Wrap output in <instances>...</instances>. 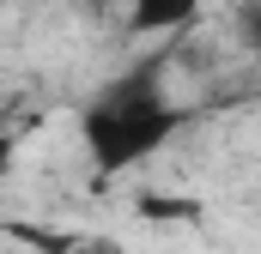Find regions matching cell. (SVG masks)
<instances>
[{"label": "cell", "instance_id": "6da1fadb", "mask_svg": "<svg viewBox=\"0 0 261 254\" xmlns=\"http://www.w3.org/2000/svg\"><path fill=\"white\" fill-rule=\"evenodd\" d=\"M182 127V109L176 103H164V91L152 85V73H134L122 85H110L91 109H85V151H91V164L103 170V176H116V170H134V164H146L170 133Z\"/></svg>", "mask_w": 261, "mask_h": 254}, {"label": "cell", "instance_id": "7a4b0ae2", "mask_svg": "<svg viewBox=\"0 0 261 254\" xmlns=\"http://www.w3.org/2000/svg\"><path fill=\"white\" fill-rule=\"evenodd\" d=\"M200 18V0H134L128 6V24L140 37H164V30H182Z\"/></svg>", "mask_w": 261, "mask_h": 254}, {"label": "cell", "instance_id": "3957f363", "mask_svg": "<svg viewBox=\"0 0 261 254\" xmlns=\"http://www.w3.org/2000/svg\"><path fill=\"white\" fill-rule=\"evenodd\" d=\"M31 133V115H18V109H0V176H6V164H12V151H18V139Z\"/></svg>", "mask_w": 261, "mask_h": 254}, {"label": "cell", "instance_id": "277c9868", "mask_svg": "<svg viewBox=\"0 0 261 254\" xmlns=\"http://www.w3.org/2000/svg\"><path fill=\"white\" fill-rule=\"evenodd\" d=\"M140 212L146 218H200V206H189V200H158V194L140 200Z\"/></svg>", "mask_w": 261, "mask_h": 254}, {"label": "cell", "instance_id": "5b68a950", "mask_svg": "<svg viewBox=\"0 0 261 254\" xmlns=\"http://www.w3.org/2000/svg\"><path fill=\"white\" fill-rule=\"evenodd\" d=\"M61 254H122V248H116V242H91V236H73Z\"/></svg>", "mask_w": 261, "mask_h": 254}]
</instances>
